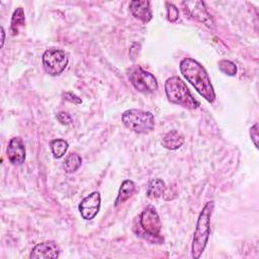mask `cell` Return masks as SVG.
<instances>
[{"label": "cell", "mask_w": 259, "mask_h": 259, "mask_svg": "<svg viewBox=\"0 0 259 259\" xmlns=\"http://www.w3.org/2000/svg\"><path fill=\"white\" fill-rule=\"evenodd\" d=\"M214 207V203L212 200L207 201L202 210L199 213L197 219L196 227L194 230V235L192 239L191 246V254L194 259L200 257L202 252L205 249V246L208 241V237L210 234V218L212 214V210Z\"/></svg>", "instance_id": "7a4b0ae2"}, {"label": "cell", "mask_w": 259, "mask_h": 259, "mask_svg": "<svg viewBox=\"0 0 259 259\" xmlns=\"http://www.w3.org/2000/svg\"><path fill=\"white\" fill-rule=\"evenodd\" d=\"M7 157L12 165H21L25 160V148L22 139L12 138L7 147Z\"/></svg>", "instance_id": "8fae6325"}, {"label": "cell", "mask_w": 259, "mask_h": 259, "mask_svg": "<svg viewBox=\"0 0 259 259\" xmlns=\"http://www.w3.org/2000/svg\"><path fill=\"white\" fill-rule=\"evenodd\" d=\"M81 164H82L81 157L76 153H71L66 157L63 163V168L67 173H73L79 169Z\"/></svg>", "instance_id": "e0dca14e"}, {"label": "cell", "mask_w": 259, "mask_h": 259, "mask_svg": "<svg viewBox=\"0 0 259 259\" xmlns=\"http://www.w3.org/2000/svg\"><path fill=\"white\" fill-rule=\"evenodd\" d=\"M184 143V138L177 131H170L166 135H164L162 139V145L166 149L176 150L180 148Z\"/></svg>", "instance_id": "4fadbf2b"}, {"label": "cell", "mask_w": 259, "mask_h": 259, "mask_svg": "<svg viewBox=\"0 0 259 259\" xmlns=\"http://www.w3.org/2000/svg\"><path fill=\"white\" fill-rule=\"evenodd\" d=\"M64 98L66 99V100H68V101H70V102H73V103H75V104H80L81 102H82V100L78 97V96H76L75 94H73V93H70V92H67V93H65L64 94Z\"/></svg>", "instance_id": "603a6c76"}, {"label": "cell", "mask_w": 259, "mask_h": 259, "mask_svg": "<svg viewBox=\"0 0 259 259\" xmlns=\"http://www.w3.org/2000/svg\"><path fill=\"white\" fill-rule=\"evenodd\" d=\"M130 80L133 86L142 93H152L158 89V82L154 75L145 71L140 66L131 70Z\"/></svg>", "instance_id": "8992f818"}, {"label": "cell", "mask_w": 259, "mask_h": 259, "mask_svg": "<svg viewBox=\"0 0 259 259\" xmlns=\"http://www.w3.org/2000/svg\"><path fill=\"white\" fill-rule=\"evenodd\" d=\"M122 123L138 134H149L155 127V118L150 111L142 109H128L121 115Z\"/></svg>", "instance_id": "277c9868"}, {"label": "cell", "mask_w": 259, "mask_h": 259, "mask_svg": "<svg viewBox=\"0 0 259 259\" xmlns=\"http://www.w3.org/2000/svg\"><path fill=\"white\" fill-rule=\"evenodd\" d=\"M183 77L208 102H213L215 93L205 69L192 58H184L179 65Z\"/></svg>", "instance_id": "6da1fadb"}, {"label": "cell", "mask_w": 259, "mask_h": 259, "mask_svg": "<svg viewBox=\"0 0 259 259\" xmlns=\"http://www.w3.org/2000/svg\"><path fill=\"white\" fill-rule=\"evenodd\" d=\"M60 247L54 241H48L35 245L29 255L31 259L58 258L60 256Z\"/></svg>", "instance_id": "30bf717a"}, {"label": "cell", "mask_w": 259, "mask_h": 259, "mask_svg": "<svg viewBox=\"0 0 259 259\" xmlns=\"http://www.w3.org/2000/svg\"><path fill=\"white\" fill-rule=\"evenodd\" d=\"M51 147H52V152L54 157L57 159H60L66 154L69 145H68V142L65 140L56 139L52 142Z\"/></svg>", "instance_id": "ac0fdd59"}, {"label": "cell", "mask_w": 259, "mask_h": 259, "mask_svg": "<svg viewBox=\"0 0 259 259\" xmlns=\"http://www.w3.org/2000/svg\"><path fill=\"white\" fill-rule=\"evenodd\" d=\"M25 23V17H24V11L21 7H18L14 10L11 18V25L10 30L12 34H17L19 31V28L22 27Z\"/></svg>", "instance_id": "2e32d148"}, {"label": "cell", "mask_w": 259, "mask_h": 259, "mask_svg": "<svg viewBox=\"0 0 259 259\" xmlns=\"http://www.w3.org/2000/svg\"><path fill=\"white\" fill-rule=\"evenodd\" d=\"M1 34H2V38H1V47H3L4 45V40H5V31L4 28L1 27Z\"/></svg>", "instance_id": "cb8c5ba5"}, {"label": "cell", "mask_w": 259, "mask_h": 259, "mask_svg": "<svg viewBox=\"0 0 259 259\" xmlns=\"http://www.w3.org/2000/svg\"><path fill=\"white\" fill-rule=\"evenodd\" d=\"M185 12L195 20L203 23L209 28L214 27V22L207 12L202 1H184L182 2Z\"/></svg>", "instance_id": "ba28073f"}, {"label": "cell", "mask_w": 259, "mask_h": 259, "mask_svg": "<svg viewBox=\"0 0 259 259\" xmlns=\"http://www.w3.org/2000/svg\"><path fill=\"white\" fill-rule=\"evenodd\" d=\"M67 54L59 49L51 48L42 55V65L45 71L51 76L60 75L68 65Z\"/></svg>", "instance_id": "5b68a950"}, {"label": "cell", "mask_w": 259, "mask_h": 259, "mask_svg": "<svg viewBox=\"0 0 259 259\" xmlns=\"http://www.w3.org/2000/svg\"><path fill=\"white\" fill-rule=\"evenodd\" d=\"M57 119L62 123V124H70L72 123V117L71 115L68 113V112H64V111H61V112H58L57 113Z\"/></svg>", "instance_id": "44dd1931"}, {"label": "cell", "mask_w": 259, "mask_h": 259, "mask_svg": "<svg viewBox=\"0 0 259 259\" xmlns=\"http://www.w3.org/2000/svg\"><path fill=\"white\" fill-rule=\"evenodd\" d=\"M165 92L171 103L182 105L189 109L198 108L200 103L194 98L185 82L178 76H173L165 82Z\"/></svg>", "instance_id": "3957f363"}, {"label": "cell", "mask_w": 259, "mask_h": 259, "mask_svg": "<svg viewBox=\"0 0 259 259\" xmlns=\"http://www.w3.org/2000/svg\"><path fill=\"white\" fill-rule=\"evenodd\" d=\"M166 6H167V18H168V20L171 21V22L176 21L178 19V16H179L178 8L174 4L169 3V2L166 3Z\"/></svg>", "instance_id": "ffe728a7"}, {"label": "cell", "mask_w": 259, "mask_h": 259, "mask_svg": "<svg viewBox=\"0 0 259 259\" xmlns=\"http://www.w3.org/2000/svg\"><path fill=\"white\" fill-rule=\"evenodd\" d=\"M250 136L253 144L255 145L256 148H258V123H255L251 128H250Z\"/></svg>", "instance_id": "7402d4cb"}, {"label": "cell", "mask_w": 259, "mask_h": 259, "mask_svg": "<svg viewBox=\"0 0 259 259\" xmlns=\"http://www.w3.org/2000/svg\"><path fill=\"white\" fill-rule=\"evenodd\" d=\"M165 190H166L165 182L162 179L154 178L148 184L147 195L150 198H158L164 194Z\"/></svg>", "instance_id": "9a60e30c"}, {"label": "cell", "mask_w": 259, "mask_h": 259, "mask_svg": "<svg viewBox=\"0 0 259 259\" xmlns=\"http://www.w3.org/2000/svg\"><path fill=\"white\" fill-rule=\"evenodd\" d=\"M135 191H136L135 182L132 180H124L121 183V186L118 190V194L115 199L114 205L117 206V205L123 203L125 200H127L130 197H132V195L135 193Z\"/></svg>", "instance_id": "5bb4252c"}, {"label": "cell", "mask_w": 259, "mask_h": 259, "mask_svg": "<svg viewBox=\"0 0 259 259\" xmlns=\"http://www.w3.org/2000/svg\"><path fill=\"white\" fill-rule=\"evenodd\" d=\"M219 69L228 76H235L237 73L236 65L229 60H222L219 62Z\"/></svg>", "instance_id": "d6986e66"}, {"label": "cell", "mask_w": 259, "mask_h": 259, "mask_svg": "<svg viewBox=\"0 0 259 259\" xmlns=\"http://www.w3.org/2000/svg\"><path fill=\"white\" fill-rule=\"evenodd\" d=\"M100 193L98 191H93L87 195L79 204V210L84 220H92L99 211L100 208Z\"/></svg>", "instance_id": "9c48e42d"}, {"label": "cell", "mask_w": 259, "mask_h": 259, "mask_svg": "<svg viewBox=\"0 0 259 259\" xmlns=\"http://www.w3.org/2000/svg\"><path fill=\"white\" fill-rule=\"evenodd\" d=\"M130 9L133 15L143 21L144 23H148L152 17V10L150 7V2L147 0H134L130 3Z\"/></svg>", "instance_id": "7c38bea8"}, {"label": "cell", "mask_w": 259, "mask_h": 259, "mask_svg": "<svg viewBox=\"0 0 259 259\" xmlns=\"http://www.w3.org/2000/svg\"><path fill=\"white\" fill-rule=\"evenodd\" d=\"M140 225L144 232L150 236L158 237L161 231V221L156 208L153 205H148L140 217Z\"/></svg>", "instance_id": "52a82bcc"}]
</instances>
